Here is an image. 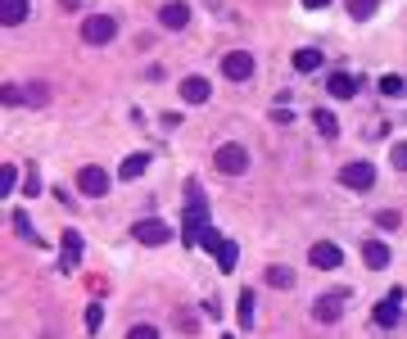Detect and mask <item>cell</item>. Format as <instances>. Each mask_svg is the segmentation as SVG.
<instances>
[{
  "label": "cell",
  "mask_w": 407,
  "mask_h": 339,
  "mask_svg": "<svg viewBox=\"0 0 407 339\" xmlns=\"http://www.w3.org/2000/svg\"><path fill=\"white\" fill-rule=\"evenodd\" d=\"M208 95H213V87H208L204 77H186V82H181V100H186V104H204Z\"/></svg>",
  "instance_id": "7c38bea8"
},
{
  "label": "cell",
  "mask_w": 407,
  "mask_h": 339,
  "mask_svg": "<svg viewBox=\"0 0 407 339\" xmlns=\"http://www.w3.org/2000/svg\"><path fill=\"white\" fill-rule=\"evenodd\" d=\"M340 181H344L349 190H371V186H376V167H371V163H344V167H340Z\"/></svg>",
  "instance_id": "5b68a950"
},
{
  "label": "cell",
  "mask_w": 407,
  "mask_h": 339,
  "mask_svg": "<svg viewBox=\"0 0 407 339\" xmlns=\"http://www.w3.org/2000/svg\"><path fill=\"white\" fill-rule=\"evenodd\" d=\"M353 91H357V82L349 72H330V95H335V100H353Z\"/></svg>",
  "instance_id": "e0dca14e"
},
{
  "label": "cell",
  "mask_w": 407,
  "mask_h": 339,
  "mask_svg": "<svg viewBox=\"0 0 407 339\" xmlns=\"http://www.w3.org/2000/svg\"><path fill=\"white\" fill-rule=\"evenodd\" d=\"M213 167L217 172H227V177H240L244 167H249V150L236 140H227V145H217V154H213Z\"/></svg>",
  "instance_id": "7a4b0ae2"
},
{
  "label": "cell",
  "mask_w": 407,
  "mask_h": 339,
  "mask_svg": "<svg viewBox=\"0 0 407 339\" xmlns=\"http://www.w3.org/2000/svg\"><path fill=\"white\" fill-rule=\"evenodd\" d=\"M236 317H240V330H254V289H240V308H236Z\"/></svg>",
  "instance_id": "d6986e66"
},
{
  "label": "cell",
  "mask_w": 407,
  "mask_h": 339,
  "mask_svg": "<svg viewBox=\"0 0 407 339\" xmlns=\"http://www.w3.org/2000/svg\"><path fill=\"white\" fill-rule=\"evenodd\" d=\"M376 5H380V0H349V14H353V18H371Z\"/></svg>",
  "instance_id": "484cf974"
},
{
  "label": "cell",
  "mask_w": 407,
  "mask_h": 339,
  "mask_svg": "<svg viewBox=\"0 0 407 339\" xmlns=\"http://www.w3.org/2000/svg\"><path fill=\"white\" fill-rule=\"evenodd\" d=\"M200 245H204V249H208V253H217V249H222V245H227V240H222V231H213V226H208V231H204V235H200Z\"/></svg>",
  "instance_id": "f1b7e54d"
},
{
  "label": "cell",
  "mask_w": 407,
  "mask_h": 339,
  "mask_svg": "<svg viewBox=\"0 0 407 339\" xmlns=\"http://www.w3.org/2000/svg\"><path fill=\"white\" fill-rule=\"evenodd\" d=\"M145 167H150V154H127V159H122V167H118V177H122V181H136Z\"/></svg>",
  "instance_id": "2e32d148"
},
{
  "label": "cell",
  "mask_w": 407,
  "mask_h": 339,
  "mask_svg": "<svg viewBox=\"0 0 407 339\" xmlns=\"http://www.w3.org/2000/svg\"><path fill=\"white\" fill-rule=\"evenodd\" d=\"M131 235L141 240V245H168V240H172V231H168L163 222H158V217H145V222H136Z\"/></svg>",
  "instance_id": "52a82bcc"
},
{
  "label": "cell",
  "mask_w": 407,
  "mask_h": 339,
  "mask_svg": "<svg viewBox=\"0 0 407 339\" xmlns=\"http://www.w3.org/2000/svg\"><path fill=\"white\" fill-rule=\"evenodd\" d=\"M177 326H181L186 335H195V326H200V317H195V312H181V317H177Z\"/></svg>",
  "instance_id": "1f68e13d"
},
{
  "label": "cell",
  "mask_w": 407,
  "mask_h": 339,
  "mask_svg": "<svg viewBox=\"0 0 407 339\" xmlns=\"http://www.w3.org/2000/svg\"><path fill=\"white\" fill-rule=\"evenodd\" d=\"M14 231H18V240H28V245L36 240V231H32V222H28V213H23V209H14Z\"/></svg>",
  "instance_id": "d4e9b609"
},
{
  "label": "cell",
  "mask_w": 407,
  "mask_h": 339,
  "mask_svg": "<svg viewBox=\"0 0 407 339\" xmlns=\"http://www.w3.org/2000/svg\"><path fill=\"white\" fill-rule=\"evenodd\" d=\"M28 104H50V91H45V82H28Z\"/></svg>",
  "instance_id": "83f0119b"
},
{
  "label": "cell",
  "mask_w": 407,
  "mask_h": 339,
  "mask_svg": "<svg viewBox=\"0 0 407 339\" xmlns=\"http://www.w3.org/2000/svg\"><path fill=\"white\" fill-rule=\"evenodd\" d=\"M376 222H380V226H398L403 217H398V213H376Z\"/></svg>",
  "instance_id": "836d02e7"
},
{
  "label": "cell",
  "mask_w": 407,
  "mask_h": 339,
  "mask_svg": "<svg viewBox=\"0 0 407 339\" xmlns=\"http://www.w3.org/2000/svg\"><path fill=\"white\" fill-rule=\"evenodd\" d=\"M362 262H367V267H371V272L389 267V249L380 245V240H367V245H362Z\"/></svg>",
  "instance_id": "4fadbf2b"
},
{
  "label": "cell",
  "mask_w": 407,
  "mask_h": 339,
  "mask_svg": "<svg viewBox=\"0 0 407 339\" xmlns=\"http://www.w3.org/2000/svg\"><path fill=\"white\" fill-rule=\"evenodd\" d=\"M77 190H82V195H104V190H109V172L100 163H86L77 172Z\"/></svg>",
  "instance_id": "8992f818"
},
{
  "label": "cell",
  "mask_w": 407,
  "mask_h": 339,
  "mask_svg": "<svg viewBox=\"0 0 407 339\" xmlns=\"http://www.w3.org/2000/svg\"><path fill=\"white\" fill-rule=\"evenodd\" d=\"M127 339H158V330H154V326H131Z\"/></svg>",
  "instance_id": "d6a6232c"
},
{
  "label": "cell",
  "mask_w": 407,
  "mask_h": 339,
  "mask_svg": "<svg viewBox=\"0 0 407 339\" xmlns=\"http://www.w3.org/2000/svg\"><path fill=\"white\" fill-rule=\"evenodd\" d=\"M322 68V50H294V72H317Z\"/></svg>",
  "instance_id": "ffe728a7"
},
{
  "label": "cell",
  "mask_w": 407,
  "mask_h": 339,
  "mask_svg": "<svg viewBox=\"0 0 407 339\" xmlns=\"http://www.w3.org/2000/svg\"><path fill=\"white\" fill-rule=\"evenodd\" d=\"M313 123H317V131H322V136H330V140L340 136V118L330 113V109H317V113H313Z\"/></svg>",
  "instance_id": "ac0fdd59"
},
{
  "label": "cell",
  "mask_w": 407,
  "mask_h": 339,
  "mask_svg": "<svg viewBox=\"0 0 407 339\" xmlns=\"http://www.w3.org/2000/svg\"><path fill=\"white\" fill-rule=\"evenodd\" d=\"M222 77H231V82L254 77V55H249V50H231V55H222Z\"/></svg>",
  "instance_id": "277c9868"
},
{
  "label": "cell",
  "mask_w": 407,
  "mask_h": 339,
  "mask_svg": "<svg viewBox=\"0 0 407 339\" xmlns=\"http://www.w3.org/2000/svg\"><path fill=\"white\" fill-rule=\"evenodd\" d=\"M398 317H403V304H398V299H385V304H376V326H380V330L398 326Z\"/></svg>",
  "instance_id": "9a60e30c"
},
{
  "label": "cell",
  "mask_w": 407,
  "mask_h": 339,
  "mask_svg": "<svg viewBox=\"0 0 407 339\" xmlns=\"http://www.w3.org/2000/svg\"><path fill=\"white\" fill-rule=\"evenodd\" d=\"M389 163L398 167V172H407V140H398L394 145V154H389Z\"/></svg>",
  "instance_id": "4dcf8cb0"
},
{
  "label": "cell",
  "mask_w": 407,
  "mask_h": 339,
  "mask_svg": "<svg viewBox=\"0 0 407 339\" xmlns=\"http://www.w3.org/2000/svg\"><path fill=\"white\" fill-rule=\"evenodd\" d=\"M0 100H5L9 109H14V104H28V91H23V87H0Z\"/></svg>",
  "instance_id": "4316f807"
},
{
  "label": "cell",
  "mask_w": 407,
  "mask_h": 339,
  "mask_svg": "<svg viewBox=\"0 0 407 339\" xmlns=\"http://www.w3.org/2000/svg\"><path fill=\"white\" fill-rule=\"evenodd\" d=\"M77 262H82V235L64 231V240H59V272H77Z\"/></svg>",
  "instance_id": "ba28073f"
},
{
  "label": "cell",
  "mask_w": 407,
  "mask_h": 339,
  "mask_svg": "<svg viewBox=\"0 0 407 339\" xmlns=\"http://www.w3.org/2000/svg\"><path fill=\"white\" fill-rule=\"evenodd\" d=\"M100 321H104V308H100V304H91V308H86V330L95 335V330H100Z\"/></svg>",
  "instance_id": "f546056e"
},
{
  "label": "cell",
  "mask_w": 407,
  "mask_h": 339,
  "mask_svg": "<svg viewBox=\"0 0 407 339\" xmlns=\"http://www.w3.org/2000/svg\"><path fill=\"white\" fill-rule=\"evenodd\" d=\"M14 186H18V167L5 163L0 167V195H14Z\"/></svg>",
  "instance_id": "cb8c5ba5"
},
{
  "label": "cell",
  "mask_w": 407,
  "mask_h": 339,
  "mask_svg": "<svg viewBox=\"0 0 407 339\" xmlns=\"http://www.w3.org/2000/svg\"><path fill=\"white\" fill-rule=\"evenodd\" d=\"M308 262H313V267H322V272H330V267H340V262H344V253H340V245H313Z\"/></svg>",
  "instance_id": "30bf717a"
},
{
  "label": "cell",
  "mask_w": 407,
  "mask_h": 339,
  "mask_svg": "<svg viewBox=\"0 0 407 339\" xmlns=\"http://www.w3.org/2000/svg\"><path fill=\"white\" fill-rule=\"evenodd\" d=\"M28 18V0H0V23L5 28H18Z\"/></svg>",
  "instance_id": "5bb4252c"
},
{
  "label": "cell",
  "mask_w": 407,
  "mask_h": 339,
  "mask_svg": "<svg viewBox=\"0 0 407 339\" xmlns=\"http://www.w3.org/2000/svg\"><path fill=\"white\" fill-rule=\"evenodd\" d=\"M158 23H163L168 32H181L190 23V5H181V0H168L163 9H158Z\"/></svg>",
  "instance_id": "9c48e42d"
},
{
  "label": "cell",
  "mask_w": 407,
  "mask_h": 339,
  "mask_svg": "<svg viewBox=\"0 0 407 339\" xmlns=\"http://www.w3.org/2000/svg\"><path fill=\"white\" fill-rule=\"evenodd\" d=\"M340 312H344V294H322L317 308H313V317L317 321H340Z\"/></svg>",
  "instance_id": "8fae6325"
},
{
  "label": "cell",
  "mask_w": 407,
  "mask_h": 339,
  "mask_svg": "<svg viewBox=\"0 0 407 339\" xmlns=\"http://www.w3.org/2000/svg\"><path fill=\"white\" fill-rule=\"evenodd\" d=\"M213 258H217V267H222V272H231V267H236V258H240V249L227 240V245H222V249L213 253Z\"/></svg>",
  "instance_id": "603a6c76"
},
{
  "label": "cell",
  "mask_w": 407,
  "mask_h": 339,
  "mask_svg": "<svg viewBox=\"0 0 407 339\" xmlns=\"http://www.w3.org/2000/svg\"><path fill=\"white\" fill-rule=\"evenodd\" d=\"M204 231H208V199H204L200 181H190V186H186V222H181V240H186V249L200 245Z\"/></svg>",
  "instance_id": "6da1fadb"
},
{
  "label": "cell",
  "mask_w": 407,
  "mask_h": 339,
  "mask_svg": "<svg viewBox=\"0 0 407 339\" xmlns=\"http://www.w3.org/2000/svg\"><path fill=\"white\" fill-rule=\"evenodd\" d=\"M118 36V18L114 14H91L82 23V41L86 45H104V41H114Z\"/></svg>",
  "instance_id": "3957f363"
},
{
  "label": "cell",
  "mask_w": 407,
  "mask_h": 339,
  "mask_svg": "<svg viewBox=\"0 0 407 339\" xmlns=\"http://www.w3.org/2000/svg\"><path fill=\"white\" fill-rule=\"evenodd\" d=\"M59 5H64V9H82V0H59Z\"/></svg>",
  "instance_id": "d590c367"
},
{
  "label": "cell",
  "mask_w": 407,
  "mask_h": 339,
  "mask_svg": "<svg viewBox=\"0 0 407 339\" xmlns=\"http://www.w3.org/2000/svg\"><path fill=\"white\" fill-rule=\"evenodd\" d=\"M303 5H308V9H322V5H330V0H303Z\"/></svg>",
  "instance_id": "e575fe53"
},
{
  "label": "cell",
  "mask_w": 407,
  "mask_h": 339,
  "mask_svg": "<svg viewBox=\"0 0 407 339\" xmlns=\"http://www.w3.org/2000/svg\"><path fill=\"white\" fill-rule=\"evenodd\" d=\"M222 339H231V335H222Z\"/></svg>",
  "instance_id": "8d00e7d4"
},
{
  "label": "cell",
  "mask_w": 407,
  "mask_h": 339,
  "mask_svg": "<svg viewBox=\"0 0 407 339\" xmlns=\"http://www.w3.org/2000/svg\"><path fill=\"white\" fill-rule=\"evenodd\" d=\"M380 91H385L389 100H398V95H407V82L398 77V72H389V77H380Z\"/></svg>",
  "instance_id": "7402d4cb"
},
{
  "label": "cell",
  "mask_w": 407,
  "mask_h": 339,
  "mask_svg": "<svg viewBox=\"0 0 407 339\" xmlns=\"http://www.w3.org/2000/svg\"><path fill=\"white\" fill-rule=\"evenodd\" d=\"M267 285L271 289H290L294 285V272L290 267H267Z\"/></svg>",
  "instance_id": "44dd1931"
}]
</instances>
